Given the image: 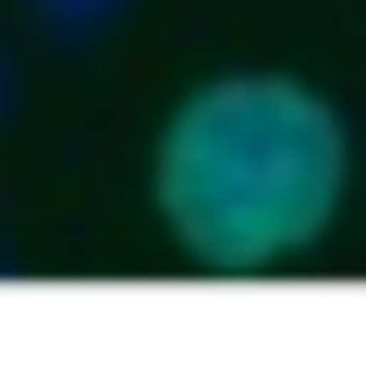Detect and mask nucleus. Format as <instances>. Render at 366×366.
Masks as SVG:
<instances>
[{
    "label": "nucleus",
    "instance_id": "obj_1",
    "mask_svg": "<svg viewBox=\"0 0 366 366\" xmlns=\"http://www.w3.org/2000/svg\"><path fill=\"white\" fill-rule=\"evenodd\" d=\"M159 220L171 244L220 269V281H257L281 257H305L330 220H342V183H354V134L317 86L293 74H208L159 122Z\"/></svg>",
    "mask_w": 366,
    "mask_h": 366
},
{
    "label": "nucleus",
    "instance_id": "obj_2",
    "mask_svg": "<svg viewBox=\"0 0 366 366\" xmlns=\"http://www.w3.org/2000/svg\"><path fill=\"white\" fill-rule=\"evenodd\" d=\"M122 13H134V0H25V25H37V37H74V49H86V37H110Z\"/></svg>",
    "mask_w": 366,
    "mask_h": 366
}]
</instances>
